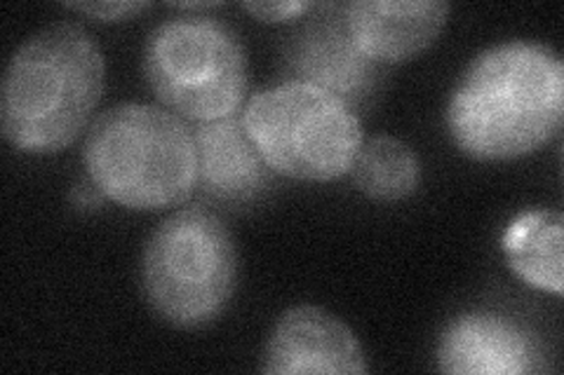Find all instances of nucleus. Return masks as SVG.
Masks as SVG:
<instances>
[{"mask_svg":"<svg viewBox=\"0 0 564 375\" xmlns=\"http://www.w3.org/2000/svg\"><path fill=\"white\" fill-rule=\"evenodd\" d=\"M348 174L367 198L377 202H398L410 198L419 188L421 163L404 141L381 134L362 141Z\"/></svg>","mask_w":564,"mask_h":375,"instance_id":"ddd939ff","label":"nucleus"},{"mask_svg":"<svg viewBox=\"0 0 564 375\" xmlns=\"http://www.w3.org/2000/svg\"><path fill=\"white\" fill-rule=\"evenodd\" d=\"M458 151L482 163L532 155L564 122V66L541 43L510 41L475 57L447 103Z\"/></svg>","mask_w":564,"mask_h":375,"instance_id":"f257e3e1","label":"nucleus"},{"mask_svg":"<svg viewBox=\"0 0 564 375\" xmlns=\"http://www.w3.org/2000/svg\"><path fill=\"white\" fill-rule=\"evenodd\" d=\"M174 8H184V10H209V8H219V3H176Z\"/></svg>","mask_w":564,"mask_h":375,"instance_id":"dca6fc26","label":"nucleus"},{"mask_svg":"<svg viewBox=\"0 0 564 375\" xmlns=\"http://www.w3.org/2000/svg\"><path fill=\"white\" fill-rule=\"evenodd\" d=\"M66 8L99 22H120L149 10L151 3H66Z\"/></svg>","mask_w":564,"mask_h":375,"instance_id":"2eb2a0df","label":"nucleus"},{"mask_svg":"<svg viewBox=\"0 0 564 375\" xmlns=\"http://www.w3.org/2000/svg\"><path fill=\"white\" fill-rule=\"evenodd\" d=\"M437 368L454 375H527L545 371L527 329L491 312L456 317L437 345Z\"/></svg>","mask_w":564,"mask_h":375,"instance_id":"6e6552de","label":"nucleus"},{"mask_svg":"<svg viewBox=\"0 0 564 375\" xmlns=\"http://www.w3.org/2000/svg\"><path fill=\"white\" fill-rule=\"evenodd\" d=\"M198 155V184L221 200H247L269 184L267 163L236 113L198 122L193 130Z\"/></svg>","mask_w":564,"mask_h":375,"instance_id":"9d476101","label":"nucleus"},{"mask_svg":"<svg viewBox=\"0 0 564 375\" xmlns=\"http://www.w3.org/2000/svg\"><path fill=\"white\" fill-rule=\"evenodd\" d=\"M106 66L99 43L80 24H52L17 47L3 92L0 130L22 153L68 148L104 97Z\"/></svg>","mask_w":564,"mask_h":375,"instance_id":"f03ea898","label":"nucleus"},{"mask_svg":"<svg viewBox=\"0 0 564 375\" xmlns=\"http://www.w3.org/2000/svg\"><path fill=\"white\" fill-rule=\"evenodd\" d=\"M313 8V3H302V0H296V3L294 0H282V3H242V10L261 22L296 20V16H304Z\"/></svg>","mask_w":564,"mask_h":375,"instance_id":"4468645a","label":"nucleus"},{"mask_svg":"<svg viewBox=\"0 0 564 375\" xmlns=\"http://www.w3.org/2000/svg\"><path fill=\"white\" fill-rule=\"evenodd\" d=\"M83 163L104 198L134 211L176 207L198 184V155L186 122L149 103H118L87 132Z\"/></svg>","mask_w":564,"mask_h":375,"instance_id":"7ed1b4c3","label":"nucleus"},{"mask_svg":"<svg viewBox=\"0 0 564 375\" xmlns=\"http://www.w3.org/2000/svg\"><path fill=\"white\" fill-rule=\"evenodd\" d=\"M269 375H362L367 356L344 321L323 308L296 306L282 315L261 354Z\"/></svg>","mask_w":564,"mask_h":375,"instance_id":"0eeeda50","label":"nucleus"},{"mask_svg":"<svg viewBox=\"0 0 564 375\" xmlns=\"http://www.w3.org/2000/svg\"><path fill=\"white\" fill-rule=\"evenodd\" d=\"M299 70L304 82L323 87L352 109L375 76V62L360 55L344 24H321L299 47Z\"/></svg>","mask_w":564,"mask_h":375,"instance_id":"f8f14e48","label":"nucleus"},{"mask_svg":"<svg viewBox=\"0 0 564 375\" xmlns=\"http://www.w3.org/2000/svg\"><path fill=\"white\" fill-rule=\"evenodd\" d=\"M141 66L158 101L182 120H221L245 99V47L212 16L188 14L158 24L149 33Z\"/></svg>","mask_w":564,"mask_h":375,"instance_id":"423d86ee","label":"nucleus"},{"mask_svg":"<svg viewBox=\"0 0 564 375\" xmlns=\"http://www.w3.org/2000/svg\"><path fill=\"white\" fill-rule=\"evenodd\" d=\"M447 14L449 5L437 0H352L344 22L360 55L379 66L419 57L437 41Z\"/></svg>","mask_w":564,"mask_h":375,"instance_id":"1a4fd4ad","label":"nucleus"},{"mask_svg":"<svg viewBox=\"0 0 564 375\" xmlns=\"http://www.w3.org/2000/svg\"><path fill=\"white\" fill-rule=\"evenodd\" d=\"M562 228L560 211L532 209L510 221L501 238L510 271L529 287L555 296H562Z\"/></svg>","mask_w":564,"mask_h":375,"instance_id":"9b49d317","label":"nucleus"},{"mask_svg":"<svg viewBox=\"0 0 564 375\" xmlns=\"http://www.w3.org/2000/svg\"><path fill=\"white\" fill-rule=\"evenodd\" d=\"M238 284L231 230L207 209L174 211L141 256V289L151 310L176 329H203L228 308Z\"/></svg>","mask_w":564,"mask_h":375,"instance_id":"20e7f679","label":"nucleus"},{"mask_svg":"<svg viewBox=\"0 0 564 375\" xmlns=\"http://www.w3.org/2000/svg\"><path fill=\"white\" fill-rule=\"evenodd\" d=\"M242 124L267 167L296 181L327 184L348 174L365 141L358 113L304 80L252 95Z\"/></svg>","mask_w":564,"mask_h":375,"instance_id":"39448f33","label":"nucleus"}]
</instances>
